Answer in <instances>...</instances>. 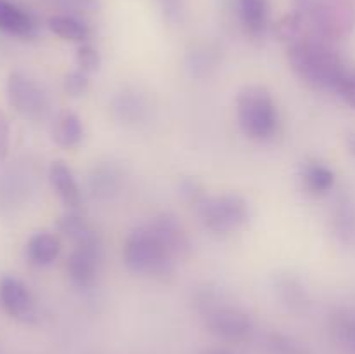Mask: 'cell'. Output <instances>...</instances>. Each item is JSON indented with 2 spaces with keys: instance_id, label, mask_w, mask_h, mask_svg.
<instances>
[{
  "instance_id": "cell-22",
  "label": "cell",
  "mask_w": 355,
  "mask_h": 354,
  "mask_svg": "<svg viewBox=\"0 0 355 354\" xmlns=\"http://www.w3.org/2000/svg\"><path fill=\"white\" fill-rule=\"evenodd\" d=\"M7 148H9V125H7L6 117L0 111V158L6 156Z\"/></svg>"
},
{
  "instance_id": "cell-3",
  "label": "cell",
  "mask_w": 355,
  "mask_h": 354,
  "mask_svg": "<svg viewBox=\"0 0 355 354\" xmlns=\"http://www.w3.org/2000/svg\"><path fill=\"white\" fill-rule=\"evenodd\" d=\"M238 121L245 135L255 141L270 139L277 130L279 117L269 90L262 85H246L238 94Z\"/></svg>"
},
{
  "instance_id": "cell-24",
  "label": "cell",
  "mask_w": 355,
  "mask_h": 354,
  "mask_svg": "<svg viewBox=\"0 0 355 354\" xmlns=\"http://www.w3.org/2000/svg\"><path fill=\"white\" fill-rule=\"evenodd\" d=\"M163 3H165L166 12L168 14L177 12V0H163Z\"/></svg>"
},
{
  "instance_id": "cell-8",
  "label": "cell",
  "mask_w": 355,
  "mask_h": 354,
  "mask_svg": "<svg viewBox=\"0 0 355 354\" xmlns=\"http://www.w3.org/2000/svg\"><path fill=\"white\" fill-rule=\"evenodd\" d=\"M97 267H99V243L75 246L66 264L69 278L80 288H87L94 283Z\"/></svg>"
},
{
  "instance_id": "cell-7",
  "label": "cell",
  "mask_w": 355,
  "mask_h": 354,
  "mask_svg": "<svg viewBox=\"0 0 355 354\" xmlns=\"http://www.w3.org/2000/svg\"><path fill=\"white\" fill-rule=\"evenodd\" d=\"M0 302H2L3 309L14 318L24 319V321L33 318V297H31L30 290L24 287V283H21L16 278L3 276L0 280Z\"/></svg>"
},
{
  "instance_id": "cell-12",
  "label": "cell",
  "mask_w": 355,
  "mask_h": 354,
  "mask_svg": "<svg viewBox=\"0 0 355 354\" xmlns=\"http://www.w3.org/2000/svg\"><path fill=\"white\" fill-rule=\"evenodd\" d=\"M59 231L64 236H68L75 246L80 245H97L99 238H97L96 231L89 226V222L82 217V215L69 212V214L62 215L58 222Z\"/></svg>"
},
{
  "instance_id": "cell-16",
  "label": "cell",
  "mask_w": 355,
  "mask_h": 354,
  "mask_svg": "<svg viewBox=\"0 0 355 354\" xmlns=\"http://www.w3.org/2000/svg\"><path fill=\"white\" fill-rule=\"evenodd\" d=\"M49 28L62 40L85 42L89 38V28L71 16H52L49 19Z\"/></svg>"
},
{
  "instance_id": "cell-25",
  "label": "cell",
  "mask_w": 355,
  "mask_h": 354,
  "mask_svg": "<svg viewBox=\"0 0 355 354\" xmlns=\"http://www.w3.org/2000/svg\"><path fill=\"white\" fill-rule=\"evenodd\" d=\"M203 354H231L229 351H224V349H211V351H207V353Z\"/></svg>"
},
{
  "instance_id": "cell-10",
  "label": "cell",
  "mask_w": 355,
  "mask_h": 354,
  "mask_svg": "<svg viewBox=\"0 0 355 354\" xmlns=\"http://www.w3.org/2000/svg\"><path fill=\"white\" fill-rule=\"evenodd\" d=\"M0 31L14 37H30L35 33V21L16 3L0 0Z\"/></svg>"
},
{
  "instance_id": "cell-17",
  "label": "cell",
  "mask_w": 355,
  "mask_h": 354,
  "mask_svg": "<svg viewBox=\"0 0 355 354\" xmlns=\"http://www.w3.org/2000/svg\"><path fill=\"white\" fill-rule=\"evenodd\" d=\"M304 183L312 193H326L335 184V174L321 163H309L304 169Z\"/></svg>"
},
{
  "instance_id": "cell-21",
  "label": "cell",
  "mask_w": 355,
  "mask_h": 354,
  "mask_svg": "<svg viewBox=\"0 0 355 354\" xmlns=\"http://www.w3.org/2000/svg\"><path fill=\"white\" fill-rule=\"evenodd\" d=\"M338 92L355 110V71H345V76H343L342 83L338 87Z\"/></svg>"
},
{
  "instance_id": "cell-20",
  "label": "cell",
  "mask_w": 355,
  "mask_h": 354,
  "mask_svg": "<svg viewBox=\"0 0 355 354\" xmlns=\"http://www.w3.org/2000/svg\"><path fill=\"white\" fill-rule=\"evenodd\" d=\"M89 87V76L82 69H75V71L68 73L64 78V89L66 92L71 96H82Z\"/></svg>"
},
{
  "instance_id": "cell-9",
  "label": "cell",
  "mask_w": 355,
  "mask_h": 354,
  "mask_svg": "<svg viewBox=\"0 0 355 354\" xmlns=\"http://www.w3.org/2000/svg\"><path fill=\"white\" fill-rule=\"evenodd\" d=\"M49 177H51L52 187L55 189L58 196L61 198L62 203L68 208L78 207L82 194H80V187L76 184L71 169L64 162H54L49 169Z\"/></svg>"
},
{
  "instance_id": "cell-5",
  "label": "cell",
  "mask_w": 355,
  "mask_h": 354,
  "mask_svg": "<svg viewBox=\"0 0 355 354\" xmlns=\"http://www.w3.org/2000/svg\"><path fill=\"white\" fill-rule=\"evenodd\" d=\"M7 92L14 110L24 118L40 120L49 111V101L44 90L23 73H12L9 76Z\"/></svg>"
},
{
  "instance_id": "cell-14",
  "label": "cell",
  "mask_w": 355,
  "mask_h": 354,
  "mask_svg": "<svg viewBox=\"0 0 355 354\" xmlns=\"http://www.w3.org/2000/svg\"><path fill=\"white\" fill-rule=\"evenodd\" d=\"M267 0H239L241 21L252 33H262L267 24Z\"/></svg>"
},
{
  "instance_id": "cell-6",
  "label": "cell",
  "mask_w": 355,
  "mask_h": 354,
  "mask_svg": "<svg viewBox=\"0 0 355 354\" xmlns=\"http://www.w3.org/2000/svg\"><path fill=\"white\" fill-rule=\"evenodd\" d=\"M207 326L225 340H241L252 332V319L245 311L227 304H215L207 311Z\"/></svg>"
},
{
  "instance_id": "cell-19",
  "label": "cell",
  "mask_w": 355,
  "mask_h": 354,
  "mask_svg": "<svg viewBox=\"0 0 355 354\" xmlns=\"http://www.w3.org/2000/svg\"><path fill=\"white\" fill-rule=\"evenodd\" d=\"M76 65H78V68L85 73L96 71L101 65L99 52L89 44L80 45L78 52H76Z\"/></svg>"
},
{
  "instance_id": "cell-1",
  "label": "cell",
  "mask_w": 355,
  "mask_h": 354,
  "mask_svg": "<svg viewBox=\"0 0 355 354\" xmlns=\"http://www.w3.org/2000/svg\"><path fill=\"white\" fill-rule=\"evenodd\" d=\"M189 239L173 215L163 214L128 235L123 245V262L128 271L141 276L163 278L186 255Z\"/></svg>"
},
{
  "instance_id": "cell-2",
  "label": "cell",
  "mask_w": 355,
  "mask_h": 354,
  "mask_svg": "<svg viewBox=\"0 0 355 354\" xmlns=\"http://www.w3.org/2000/svg\"><path fill=\"white\" fill-rule=\"evenodd\" d=\"M288 61L302 80L321 89L338 90L347 69L335 52L315 42H295L288 49Z\"/></svg>"
},
{
  "instance_id": "cell-15",
  "label": "cell",
  "mask_w": 355,
  "mask_h": 354,
  "mask_svg": "<svg viewBox=\"0 0 355 354\" xmlns=\"http://www.w3.org/2000/svg\"><path fill=\"white\" fill-rule=\"evenodd\" d=\"M120 172L113 165L97 167L92 176H90V187H92L94 196H113L118 187H120Z\"/></svg>"
},
{
  "instance_id": "cell-18",
  "label": "cell",
  "mask_w": 355,
  "mask_h": 354,
  "mask_svg": "<svg viewBox=\"0 0 355 354\" xmlns=\"http://www.w3.org/2000/svg\"><path fill=\"white\" fill-rule=\"evenodd\" d=\"M146 110V104L141 97L128 96V94H121L116 101H114V111L121 120L135 121L142 117Z\"/></svg>"
},
{
  "instance_id": "cell-23",
  "label": "cell",
  "mask_w": 355,
  "mask_h": 354,
  "mask_svg": "<svg viewBox=\"0 0 355 354\" xmlns=\"http://www.w3.org/2000/svg\"><path fill=\"white\" fill-rule=\"evenodd\" d=\"M272 344H274V349H277V353L298 354V347L295 346V344L291 342V340L281 339V337H274Z\"/></svg>"
},
{
  "instance_id": "cell-4",
  "label": "cell",
  "mask_w": 355,
  "mask_h": 354,
  "mask_svg": "<svg viewBox=\"0 0 355 354\" xmlns=\"http://www.w3.org/2000/svg\"><path fill=\"white\" fill-rule=\"evenodd\" d=\"M196 207L203 224L215 235H229L238 231L248 222L250 217L248 203L239 194H220V196L205 194Z\"/></svg>"
},
{
  "instance_id": "cell-11",
  "label": "cell",
  "mask_w": 355,
  "mask_h": 354,
  "mask_svg": "<svg viewBox=\"0 0 355 354\" xmlns=\"http://www.w3.org/2000/svg\"><path fill=\"white\" fill-rule=\"evenodd\" d=\"M28 257L37 266H49L58 259L59 252H61V242L52 233H37L28 242Z\"/></svg>"
},
{
  "instance_id": "cell-13",
  "label": "cell",
  "mask_w": 355,
  "mask_h": 354,
  "mask_svg": "<svg viewBox=\"0 0 355 354\" xmlns=\"http://www.w3.org/2000/svg\"><path fill=\"white\" fill-rule=\"evenodd\" d=\"M52 137L62 148H73L83 139L82 120L75 113H62L55 120Z\"/></svg>"
}]
</instances>
